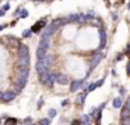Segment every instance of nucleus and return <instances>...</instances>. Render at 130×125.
Returning <instances> with one entry per match:
<instances>
[{
  "instance_id": "obj_15",
  "label": "nucleus",
  "mask_w": 130,
  "mask_h": 125,
  "mask_svg": "<svg viewBox=\"0 0 130 125\" xmlns=\"http://www.w3.org/2000/svg\"><path fill=\"white\" fill-rule=\"evenodd\" d=\"M99 36H101V47L106 46V32L102 28H99Z\"/></svg>"
},
{
  "instance_id": "obj_32",
  "label": "nucleus",
  "mask_w": 130,
  "mask_h": 125,
  "mask_svg": "<svg viewBox=\"0 0 130 125\" xmlns=\"http://www.w3.org/2000/svg\"><path fill=\"white\" fill-rule=\"evenodd\" d=\"M123 56H124V54H123V53H119V54H118V56H116V61H120V60H122V58H123Z\"/></svg>"
},
{
  "instance_id": "obj_16",
  "label": "nucleus",
  "mask_w": 130,
  "mask_h": 125,
  "mask_svg": "<svg viewBox=\"0 0 130 125\" xmlns=\"http://www.w3.org/2000/svg\"><path fill=\"white\" fill-rule=\"evenodd\" d=\"M48 78H49V69L45 71V72H42V74H39V81H41V83H43V85H45V82L48 81Z\"/></svg>"
},
{
  "instance_id": "obj_40",
  "label": "nucleus",
  "mask_w": 130,
  "mask_h": 125,
  "mask_svg": "<svg viewBox=\"0 0 130 125\" xmlns=\"http://www.w3.org/2000/svg\"><path fill=\"white\" fill-rule=\"evenodd\" d=\"M119 90H120V94H124V92H126V89H124V88H120Z\"/></svg>"
},
{
  "instance_id": "obj_17",
  "label": "nucleus",
  "mask_w": 130,
  "mask_h": 125,
  "mask_svg": "<svg viewBox=\"0 0 130 125\" xmlns=\"http://www.w3.org/2000/svg\"><path fill=\"white\" fill-rule=\"evenodd\" d=\"M90 122H91L90 115H88V114H83V115H81V118H80V124L85 125V124H90Z\"/></svg>"
},
{
  "instance_id": "obj_28",
  "label": "nucleus",
  "mask_w": 130,
  "mask_h": 125,
  "mask_svg": "<svg viewBox=\"0 0 130 125\" xmlns=\"http://www.w3.org/2000/svg\"><path fill=\"white\" fill-rule=\"evenodd\" d=\"M122 124L130 125V117H127V118H122Z\"/></svg>"
},
{
  "instance_id": "obj_3",
  "label": "nucleus",
  "mask_w": 130,
  "mask_h": 125,
  "mask_svg": "<svg viewBox=\"0 0 130 125\" xmlns=\"http://www.w3.org/2000/svg\"><path fill=\"white\" fill-rule=\"evenodd\" d=\"M28 75H29L28 67H21V68H18V71H17V74H15V77L20 78V79L27 81V79H28Z\"/></svg>"
},
{
  "instance_id": "obj_39",
  "label": "nucleus",
  "mask_w": 130,
  "mask_h": 125,
  "mask_svg": "<svg viewBox=\"0 0 130 125\" xmlns=\"http://www.w3.org/2000/svg\"><path fill=\"white\" fill-rule=\"evenodd\" d=\"M127 75H129V77H130V63L127 64Z\"/></svg>"
},
{
  "instance_id": "obj_33",
  "label": "nucleus",
  "mask_w": 130,
  "mask_h": 125,
  "mask_svg": "<svg viewBox=\"0 0 130 125\" xmlns=\"http://www.w3.org/2000/svg\"><path fill=\"white\" fill-rule=\"evenodd\" d=\"M9 8H10V4H9V3H6V4H3V10H4V11H7Z\"/></svg>"
},
{
  "instance_id": "obj_37",
  "label": "nucleus",
  "mask_w": 130,
  "mask_h": 125,
  "mask_svg": "<svg viewBox=\"0 0 130 125\" xmlns=\"http://www.w3.org/2000/svg\"><path fill=\"white\" fill-rule=\"evenodd\" d=\"M69 104V100H63V102H62V106H63V107H64V106H67Z\"/></svg>"
},
{
  "instance_id": "obj_11",
  "label": "nucleus",
  "mask_w": 130,
  "mask_h": 125,
  "mask_svg": "<svg viewBox=\"0 0 130 125\" xmlns=\"http://www.w3.org/2000/svg\"><path fill=\"white\" fill-rule=\"evenodd\" d=\"M17 53H18V57H23V56H28V47L25 44H20L17 47Z\"/></svg>"
},
{
  "instance_id": "obj_22",
  "label": "nucleus",
  "mask_w": 130,
  "mask_h": 125,
  "mask_svg": "<svg viewBox=\"0 0 130 125\" xmlns=\"http://www.w3.org/2000/svg\"><path fill=\"white\" fill-rule=\"evenodd\" d=\"M77 22H80V24H85V22H87L85 14H78V15H77Z\"/></svg>"
},
{
  "instance_id": "obj_13",
  "label": "nucleus",
  "mask_w": 130,
  "mask_h": 125,
  "mask_svg": "<svg viewBox=\"0 0 130 125\" xmlns=\"http://www.w3.org/2000/svg\"><path fill=\"white\" fill-rule=\"evenodd\" d=\"M55 82H56V74H53V72H49V78H48V81L45 82V85L49 86V88H52Z\"/></svg>"
},
{
  "instance_id": "obj_26",
  "label": "nucleus",
  "mask_w": 130,
  "mask_h": 125,
  "mask_svg": "<svg viewBox=\"0 0 130 125\" xmlns=\"http://www.w3.org/2000/svg\"><path fill=\"white\" fill-rule=\"evenodd\" d=\"M20 15H21V18H27V17H28V11L27 10H20Z\"/></svg>"
},
{
  "instance_id": "obj_20",
  "label": "nucleus",
  "mask_w": 130,
  "mask_h": 125,
  "mask_svg": "<svg viewBox=\"0 0 130 125\" xmlns=\"http://www.w3.org/2000/svg\"><path fill=\"white\" fill-rule=\"evenodd\" d=\"M90 22H91V25H96L98 28H102V21L99 18H94L92 17V18L90 19Z\"/></svg>"
},
{
  "instance_id": "obj_12",
  "label": "nucleus",
  "mask_w": 130,
  "mask_h": 125,
  "mask_svg": "<svg viewBox=\"0 0 130 125\" xmlns=\"http://www.w3.org/2000/svg\"><path fill=\"white\" fill-rule=\"evenodd\" d=\"M35 68H37V72L38 74H42V72H45V71H48V68L45 67V64H43V61L39 58V61L37 63V65H35Z\"/></svg>"
},
{
  "instance_id": "obj_45",
  "label": "nucleus",
  "mask_w": 130,
  "mask_h": 125,
  "mask_svg": "<svg viewBox=\"0 0 130 125\" xmlns=\"http://www.w3.org/2000/svg\"><path fill=\"white\" fill-rule=\"evenodd\" d=\"M127 8H129V10H130V2H129V6H127Z\"/></svg>"
},
{
  "instance_id": "obj_14",
  "label": "nucleus",
  "mask_w": 130,
  "mask_h": 125,
  "mask_svg": "<svg viewBox=\"0 0 130 125\" xmlns=\"http://www.w3.org/2000/svg\"><path fill=\"white\" fill-rule=\"evenodd\" d=\"M87 93H88V90L85 89L83 93H80L78 94V97H77V104L78 106H83L84 104V102H85V99H87Z\"/></svg>"
},
{
  "instance_id": "obj_38",
  "label": "nucleus",
  "mask_w": 130,
  "mask_h": 125,
  "mask_svg": "<svg viewBox=\"0 0 130 125\" xmlns=\"http://www.w3.org/2000/svg\"><path fill=\"white\" fill-rule=\"evenodd\" d=\"M4 13H6V11H4L3 8H0V17H3V15H4Z\"/></svg>"
},
{
  "instance_id": "obj_47",
  "label": "nucleus",
  "mask_w": 130,
  "mask_h": 125,
  "mask_svg": "<svg viewBox=\"0 0 130 125\" xmlns=\"http://www.w3.org/2000/svg\"><path fill=\"white\" fill-rule=\"evenodd\" d=\"M105 2H106V0H105Z\"/></svg>"
},
{
  "instance_id": "obj_8",
  "label": "nucleus",
  "mask_w": 130,
  "mask_h": 125,
  "mask_svg": "<svg viewBox=\"0 0 130 125\" xmlns=\"http://www.w3.org/2000/svg\"><path fill=\"white\" fill-rule=\"evenodd\" d=\"M15 92L14 90H10V92H6V93H3V96H2V100H3L4 103H9L11 102V100L15 99Z\"/></svg>"
},
{
  "instance_id": "obj_44",
  "label": "nucleus",
  "mask_w": 130,
  "mask_h": 125,
  "mask_svg": "<svg viewBox=\"0 0 130 125\" xmlns=\"http://www.w3.org/2000/svg\"><path fill=\"white\" fill-rule=\"evenodd\" d=\"M42 2H53V0H42Z\"/></svg>"
},
{
  "instance_id": "obj_29",
  "label": "nucleus",
  "mask_w": 130,
  "mask_h": 125,
  "mask_svg": "<svg viewBox=\"0 0 130 125\" xmlns=\"http://www.w3.org/2000/svg\"><path fill=\"white\" fill-rule=\"evenodd\" d=\"M31 33H32V31H24L23 36H24V38H28V36H31Z\"/></svg>"
},
{
  "instance_id": "obj_41",
  "label": "nucleus",
  "mask_w": 130,
  "mask_h": 125,
  "mask_svg": "<svg viewBox=\"0 0 130 125\" xmlns=\"http://www.w3.org/2000/svg\"><path fill=\"white\" fill-rule=\"evenodd\" d=\"M41 106H42V99H41V100H39V102H38V107H39V108H41Z\"/></svg>"
},
{
  "instance_id": "obj_5",
  "label": "nucleus",
  "mask_w": 130,
  "mask_h": 125,
  "mask_svg": "<svg viewBox=\"0 0 130 125\" xmlns=\"http://www.w3.org/2000/svg\"><path fill=\"white\" fill-rule=\"evenodd\" d=\"M84 82L85 81L84 79H76V81H73V82L70 83V92H77L80 88H84Z\"/></svg>"
},
{
  "instance_id": "obj_35",
  "label": "nucleus",
  "mask_w": 130,
  "mask_h": 125,
  "mask_svg": "<svg viewBox=\"0 0 130 125\" xmlns=\"http://www.w3.org/2000/svg\"><path fill=\"white\" fill-rule=\"evenodd\" d=\"M126 107H127V108H129V110H130V97H129V99L126 100Z\"/></svg>"
},
{
  "instance_id": "obj_36",
  "label": "nucleus",
  "mask_w": 130,
  "mask_h": 125,
  "mask_svg": "<svg viewBox=\"0 0 130 125\" xmlns=\"http://www.w3.org/2000/svg\"><path fill=\"white\" fill-rule=\"evenodd\" d=\"M24 122H25V124H31L32 119H31V118H27V119H24Z\"/></svg>"
},
{
  "instance_id": "obj_30",
  "label": "nucleus",
  "mask_w": 130,
  "mask_h": 125,
  "mask_svg": "<svg viewBox=\"0 0 130 125\" xmlns=\"http://www.w3.org/2000/svg\"><path fill=\"white\" fill-rule=\"evenodd\" d=\"M17 122V119L15 118H9V119H6V124H15Z\"/></svg>"
},
{
  "instance_id": "obj_4",
  "label": "nucleus",
  "mask_w": 130,
  "mask_h": 125,
  "mask_svg": "<svg viewBox=\"0 0 130 125\" xmlns=\"http://www.w3.org/2000/svg\"><path fill=\"white\" fill-rule=\"evenodd\" d=\"M45 27H46V19L42 18V19H39L38 22H35V24L32 25L31 31H32V32H35V33H38V32H41L42 28H45Z\"/></svg>"
},
{
  "instance_id": "obj_23",
  "label": "nucleus",
  "mask_w": 130,
  "mask_h": 125,
  "mask_svg": "<svg viewBox=\"0 0 130 125\" xmlns=\"http://www.w3.org/2000/svg\"><path fill=\"white\" fill-rule=\"evenodd\" d=\"M67 22H74V21H77V14H70V15L67 17Z\"/></svg>"
},
{
  "instance_id": "obj_31",
  "label": "nucleus",
  "mask_w": 130,
  "mask_h": 125,
  "mask_svg": "<svg viewBox=\"0 0 130 125\" xmlns=\"http://www.w3.org/2000/svg\"><path fill=\"white\" fill-rule=\"evenodd\" d=\"M104 78H102V79H99L98 81V82H95V85H96V88H99V86H102V85H104Z\"/></svg>"
},
{
  "instance_id": "obj_9",
  "label": "nucleus",
  "mask_w": 130,
  "mask_h": 125,
  "mask_svg": "<svg viewBox=\"0 0 130 125\" xmlns=\"http://www.w3.org/2000/svg\"><path fill=\"white\" fill-rule=\"evenodd\" d=\"M56 82L60 83V85H67L70 82V79L66 74H56Z\"/></svg>"
},
{
  "instance_id": "obj_25",
  "label": "nucleus",
  "mask_w": 130,
  "mask_h": 125,
  "mask_svg": "<svg viewBox=\"0 0 130 125\" xmlns=\"http://www.w3.org/2000/svg\"><path fill=\"white\" fill-rule=\"evenodd\" d=\"M48 115H49V118H53V117L56 115V110H55V108H51V110L48 111Z\"/></svg>"
},
{
  "instance_id": "obj_6",
  "label": "nucleus",
  "mask_w": 130,
  "mask_h": 125,
  "mask_svg": "<svg viewBox=\"0 0 130 125\" xmlns=\"http://www.w3.org/2000/svg\"><path fill=\"white\" fill-rule=\"evenodd\" d=\"M15 65H17L18 68H21V67H28L29 65V56H23V57H18Z\"/></svg>"
},
{
  "instance_id": "obj_46",
  "label": "nucleus",
  "mask_w": 130,
  "mask_h": 125,
  "mask_svg": "<svg viewBox=\"0 0 130 125\" xmlns=\"http://www.w3.org/2000/svg\"><path fill=\"white\" fill-rule=\"evenodd\" d=\"M34 2H42V0H34Z\"/></svg>"
},
{
  "instance_id": "obj_2",
  "label": "nucleus",
  "mask_w": 130,
  "mask_h": 125,
  "mask_svg": "<svg viewBox=\"0 0 130 125\" xmlns=\"http://www.w3.org/2000/svg\"><path fill=\"white\" fill-rule=\"evenodd\" d=\"M102 60V54H101V52H95L94 53V56H92V58H91V63H90V69H94L96 65L99 64V61Z\"/></svg>"
},
{
  "instance_id": "obj_27",
  "label": "nucleus",
  "mask_w": 130,
  "mask_h": 125,
  "mask_svg": "<svg viewBox=\"0 0 130 125\" xmlns=\"http://www.w3.org/2000/svg\"><path fill=\"white\" fill-rule=\"evenodd\" d=\"M95 88H96L95 83H91V85H88V86H87V90H88V92H92Z\"/></svg>"
},
{
  "instance_id": "obj_43",
  "label": "nucleus",
  "mask_w": 130,
  "mask_h": 125,
  "mask_svg": "<svg viewBox=\"0 0 130 125\" xmlns=\"http://www.w3.org/2000/svg\"><path fill=\"white\" fill-rule=\"evenodd\" d=\"M2 96H3V92L0 90V100H2Z\"/></svg>"
},
{
  "instance_id": "obj_1",
  "label": "nucleus",
  "mask_w": 130,
  "mask_h": 125,
  "mask_svg": "<svg viewBox=\"0 0 130 125\" xmlns=\"http://www.w3.org/2000/svg\"><path fill=\"white\" fill-rule=\"evenodd\" d=\"M49 49V38H42L38 44V50H37V57L38 58H43V56L46 54V50Z\"/></svg>"
},
{
  "instance_id": "obj_10",
  "label": "nucleus",
  "mask_w": 130,
  "mask_h": 125,
  "mask_svg": "<svg viewBox=\"0 0 130 125\" xmlns=\"http://www.w3.org/2000/svg\"><path fill=\"white\" fill-rule=\"evenodd\" d=\"M41 60L43 61L45 67L49 69L52 67V64H53V56H52V54H45V56H43V58H41Z\"/></svg>"
},
{
  "instance_id": "obj_18",
  "label": "nucleus",
  "mask_w": 130,
  "mask_h": 125,
  "mask_svg": "<svg viewBox=\"0 0 130 125\" xmlns=\"http://www.w3.org/2000/svg\"><path fill=\"white\" fill-rule=\"evenodd\" d=\"M9 44H10L11 47H14V49H17V47L20 46L21 43H20V42H18L15 38H9Z\"/></svg>"
},
{
  "instance_id": "obj_24",
  "label": "nucleus",
  "mask_w": 130,
  "mask_h": 125,
  "mask_svg": "<svg viewBox=\"0 0 130 125\" xmlns=\"http://www.w3.org/2000/svg\"><path fill=\"white\" fill-rule=\"evenodd\" d=\"M39 124H41V125H49V124H51V118H43V119H41Z\"/></svg>"
},
{
  "instance_id": "obj_19",
  "label": "nucleus",
  "mask_w": 130,
  "mask_h": 125,
  "mask_svg": "<svg viewBox=\"0 0 130 125\" xmlns=\"http://www.w3.org/2000/svg\"><path fill=\"white\" fill-rule=\"evenodd\" d=\"M127 117H130V110L124 106V107L122 108V111H120V118H127Z\"/></svg>"
},
{
  "instance_id": "obj_42",
  "label": "nucleus",
  "mask_w": 130,
  "mask_h": 125,
  "mask_svg": "<svg viewBox=\"0 0 130 125\" xmlns=\"http://www.w3.org/2000/svg\"><path fill=\"white\" fill-rule=\"evenodd\" d=\"M4 28H6V25H0V31H2V29H4Z\"/></svg>"
},
{
  "instance_id": "obj_34",
  "label": "nucleus",
  "mask_w": 130,
  "mask_h": 125,
  "mask_svg": "<svg viewBox=\"0 0 130 125\" xmlns=\"http://www.w3.org/2000/svg\"><path fill=\"white\" fill-rule=\"evenodd\" d=\"M124 53L130 56V44H127V47H126V50H124Z\"/></svg>"
},
{
  "instance_id": "obj_21",
  "label": "nucleus",
  "mask_w": 130,
  "mask_h": 125,
  "mask_svg": "<svg viewBox=\"0 0 130 125\" xmlns=\"http://www.w3.org/2000/svg\"><path fill=\"white\" fill-rule=\"evenodd\" d=\"M112 104H113V107H115V108L122 107V99H120V97H115L113 102H112Z\"/></svg>"
},
{
  "instance_id": "obj_7",
  "label": "nucleus",
  "mask_w": 130,
  "mask_h": 125,
  "mask_svg": "<svg viewBox=\"0 0 130 125\" xmlns=\"http://www.w3.org/2000/svg\"><path fill=\"white\" fill-rule=\"evenodd\" d=\"M56 31H57V29H56V28H55L52 24L49 25V27H45V31L42 32V38H45V39H46V38H51V36L53 35L55 32H56Z\"/></svg>"
}]
</instances>
